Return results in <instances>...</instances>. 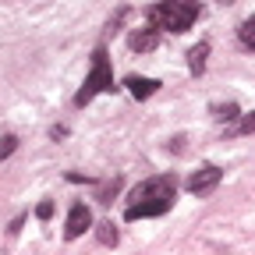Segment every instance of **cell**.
Returning <instances> with one entry per match:
<instances>
[{"instance_id":"cell-1","label":"cell","mask_w":255,"mask_h":255,"mask_svg":"<svg viewBox=\"0 0 255 255\" xmlns=\"http://www.w3.org/2000/svg\"><path fill=\"white\" fill-rule=\"evenodd\" d=\"M174 199H177V177H174V174H152V177H145L142 184L131 188V195H128V209H124V220L163 216V213H170Z\"/></svg>"},{"instance_id":"cell-2","label":"cell","mask_w":255,"mask_h":255,"mask_svg":"<svg viewBox=\"0 0 255 255\" xmlns=\"http://www.w3.org/2000/svg\"><path fill=\"white\" fill-rule=\"evenodd\" d=\"M199 14H202L199 0H159V4H152L145 11V18L156 32H174V36L188 32L199 21Z\"/></svg>"},{"instance_id":"cell-3","label":"cell","mask_w":255,"mask_h":255,"mask_svg":"<svg viewBox=\"0 0 255 255\" xmlns=\"http://www.w3.org/2000/svg\"><path fill=\"white\" fill-rule=\"evenodd\" d=\"M114 89L117 85H114V71H110V53H107V46H96L92 50V71L85 75V85L75 92V107H85L100 92H114Z\"/></svg>"},{"instance_id":"cell-4","label":"cell","mask_w":255,"mask_h":255,"mask_svg":"<svg viewBox=\"0 0 255 255\" xmlns=\"http://www.w3.org/2000/svg\"><path fill=\"white\" fill-rule=\"evenodd\" d=\"M220 177H223V170L216 163H206V167H199L195 174L188 177V191H191V195H209V191L220 184Z\"/></svg>"},{"instance_id":"cell-5","label":"cell","mask_w":255,"mask_h":255,"mask_svg":"<svg viewBox=\"0 0 255 255\" xmlns=\"http://www.w3.org/2000/svg\"><path fill=\"white\" fill-rule=\"evenodd\" d=\"M89 227H92V213H89V206H85V202H75V206L68 209V223H64V238H68V241H75V238H82Z\"/></svg>"},{"instance_id":"cell-6","label":"cell","mask_w":255,"mask_h":255,"mask_svg":"<svg viewBox=\"0 0 255 255\" xmlns=\"http://www.w3.org/2000/svg\"><path fill=\"white\" fill-rule=\"evenodd\" d=\"M156 43H159V32H156L152 25H145V28H135L131 36H128V46H131L135 53H149V50H156Z\"/></svg>"},{"instance_id":"cell-7","label":"cell","mask_w":255,"mask_h":255,"mask_svg":"<svg viewBox=\"0 0 255 255\" xmlns=\"http://www.w3.org/2000/svg\"><path fill=\"white\" fill-rule=\"evenodd\" d=\"M124 89L135 96V100H149V96L159 92V82L156 78H142V75H128L124 78Z\"/></svg>"},{"instance_id":"cell-8","label":"cell","mask_w":255,"mask_h":255,"mask_svg":"<svg viewBox=\"0 0 255 255\" xmlns=\"http://www.w3.org/2000/svg\"><path fill=\"white\" fill-rule=\"evenodd\" d=\"M206 57H209V43L202 39V43H195V46L188 50V71L191 75H202L206 71Z\"/></svg>"},{"instance_id":"cell-9","label":"cell","mask_w":255,"mask_h":255,"mask_svg":"<svg viewBox=\"0 0 255 255\" xmlns=\"http://www.w3.org/2000/svg\"><path fill=\"white\" fill-rule=\"evenodd\" d=\"M238 43H241L245 50H255V14L238 25Z\"/></svg>"},{"instance_id":"cell-10","label":"cell","mask_w":255,"mask_h":255,"mask_svg":"<svg viewBox=\"0 0 255 255\" xmlns=\"http://www.w3.org/2000/svg\"><path fill=\"white\" fill-rule=\"evenodd\" d=\"M96 238H100V245H117L121 241V234H117V227H114L110 220H103L100 227H96Z\"/></svg>"},{"instance_id":"cell-11","label":"cell","mask_w":255,"mask_h":255,"mask_svg":"<svg viewBox=\"0 0 255 255\" xmlns=\"http://www.w3.org/2000/svg\"><path fill=\"white\" fill-rule=\"evenodd\" d=\"M231 135H255V114H238V124L231 128Z\"/></svg>"},{"instance_id":"cell-12","label":"cell","mask_w":255,"mask_h":255,"mask_svg":"<svg viewBox=\"0 0 255 255\" xmlns=\"http://www.w3.org/2000/svg\"><path fill=\"white\" fill-rule=\"evenodd\" d=\"M238 114H241L238 103H216V107H213V117H216V121H238Z\"/></svg>"},{"instance_id":"cell-13","label":"cell","mask_w":255,"mask_h":255,"mask_svg":"<svg viewBox=\"0 0 255 255\" xmlns=\"http://www.w3.org/2000/svg\"><path fill=\"white\" fill-rule=\"evenodd\" d=\"M117 188H121V177H114V181H107V184L100 188V195H96V199H100V206H110V202H114Z\"/></svg>"},{"instance_id":"cell-14","label":"cell","mask_w":255,"mask_h":255,"mask_svg":"<svg viewBox=\"0 0 255 255\" xmlns=\"http://www.w3.org/2000/svg\"><path fill=\"white\" fill-rule=\"evenodd\" d=\"M14 149H18V138H14V135H4V138H0V159H7Z\"/></svg>"},{"instance_id":"cell-15","label":"cell","mask_w":255,"mask_h":255,"mask_svg":"<svg viewBox=\"0 0 255 255\" xmlns=\"http://www.w3.org/2000/svg\"><path fill=\"white\" fill-rule=\"evenodd\" d=\"M36 216H39V220H50V216H53V202H50V199H43V202L36 206Z\"/></svg>"},{"instance_id":"cell-16","label":"cell","mask_w":255,"mask_h":255,"mask_svg":"<svg viewBox=\"0 0 255 255\" xmlns=\"http://www.w3.org/2000/svg\"><path fill=\"white\" fill-rule=\"evenodd\" d=\"M220 4H234V0H220Z\"/></svg>"}]
</instances>
